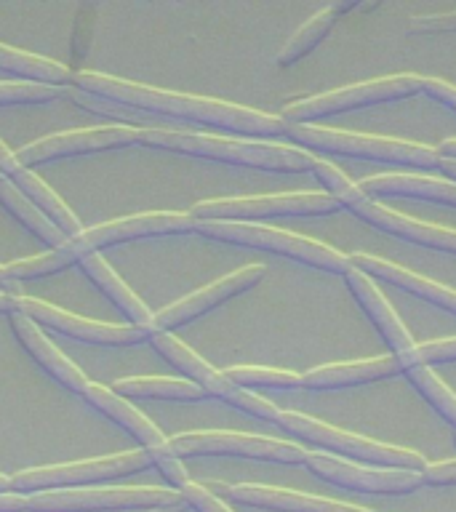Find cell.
Segmentation results:
<instances>
[{"label":"cell","mask_w":456,"mask_h":512,"mask_svg":"<svg viewBox=\"0 0 456 512\" xmlns=\"http://www.w3.org/2000/svg\"><path fill=\"white\" fill-rule=\"evenodd\" d=\"M70 88L104 102L102 115L112 112V115H126V118L134 115V118L174 120V123L222 128L232 134L259 136V139L286 136L288 128L278 115L248 110V107L222 102V99L160 91V88L112 78L102 72H75Z\"/></svg>","instance_id":"obj_1"},{"label":"cell","mask_w":456,"mask_h":512,"mask_svg":"<svg viewBox=\"0 0 456 512\" xmlns=\"http://www.w3.org/2000/svg\"><path fill=\"white\" fill-rule=\"evenodd\" d=\"M195 222L190 214H179V211H155V214H139L131 219H118V222L99 224L91 230H83L80 235L70 238L62 248L48 251L43 256H32L24 262L8 264V278L19 283V280H35L48 278L56 272L67 270L72 264H80L86 256H94L102 248H115L131 240L144 238H160V235H179V232H192Z\"/></svg>","instance_id":"obj_2"},{"label":"cell","mask_w":456,"mask_h":512,"mask_svg":"<svg viewBox=\"0 0 456 512\" xmlns=\"http://www.w3.org/2000/svg\"><path fill=\"white\" fill-rule=\"evenodd\" d=\"M139 144L152 150L187 155V158L224 163V166L259 168V171H278V174H304V171H312L318 160L312 158L310 152L291 150L280 144L235 142L222 136L182 134V131H168V128H139Z\"/></svg>","instance_id":"obj_3"},{"label":"cell","mask_w":456,"mask_h":512,"mask_svg":"<svg viewBox=\"0 0 456 512\" xmlns=\"http://www.w3.org/2000/svg\"><path fill=\"white\" fill-rule=\"evenodd\" d=\"M312 174L318 176V182L326 187L328 195H331L339 206L350 208L352 214L358 216V219H363L366 224H371L374 230H382L387 232V235H392V238L406 240V243H414V246L456 256L454 230H446V227H438V224L416 222V219H408V216L398 214V211H390V208L379 206V203H374V200L366 198V195L360 192L358 184H352L339 168L326 163V160H315Z\"/></svg>","instance_id":"obj_4"},{"label":"cell","mask_w":456,"mask_h":512,"mask_svg":"<svg viewBox=\"0 0 456 512\" xmlns=\"http://www.w3.org/2000/svg\"><path fill=\"white\" fill-rule=\"evenodd\" d=\"M192 232H198L206 240L224 243V246L256 248V251H267V254L286 256L304 267L331 272V275H347L350 270V256L339 254L336 248H328L310 238L294 235V232L272 230V227H259V224L222 222H195Z\"/></svg>","instance_id":"obj_5"},{"label":"cell","mask_w":456,"mask_h":512,"mask_svg":"<svg viewBox=\"0 0 456 512\" xmlns=\"http://www.w3.org/2000/svg\"><path fill=\"white\" fill-rule=\"evenodd\" d=\"M286 136L304 150L331 152L344 158L376 160L387 166L403 168H438L440 155L432 147L414 142H400V139H384V136L350 134V131H336V128L318 126H288Z\"/></svg>","instance_id":"obj_6"},{"label":"cell","mask_w":456,"mask_h":512,"mask_svg":"<svg viewBox=\"0 0 456 512\" xmlns=\"http://www.w3.org/2000/svg\"><path fill=\"white\" fill-rule=\"evenodd\" d=\"M278 424L286 432H291V435H296L299 440H304V443H310V446L328 448V451H334V454L344 456V459H352V462L371 464L376 470L422 472L424 467L430 464L422 454H416V451L360 438V435L336 430L331 424H323L318 422V419H310V416L280 411Z\"/></svg>","instance_id":"obj_7"},{"label":"cell","mask_w":456,"mask_h":512,"mask_svg":"<svg viewBox=\"0 0 456 512\" xmlns=\"http://www.w3.org/2000/svg\"><path fill=\"white\" fill-rule=\"evenodd\" d=\"M150 464L152 456L147 451H128V454L86 459V462L32 467V470L11 475V491L30 496L43 494V491H67V488H94L102 486V483H110V480L144 472Z\"/></svg>","instance_id":"obj_8"},{"label":"cell","mask_w":456,"mask_h":512,"mask_svg":"<svg viewBox=\"0 0 456 512\" xmlns=\"http://www.w3.org/2000/svg\"><path fill=\"white\" fill-rule=\"evenodd\" d=\"M416 94H424V78H419V75L366 80L358 86H347L331 91V94L310 96V99L286 104L280 112V120L286 126H312V120L328 118V115H342V112L363 110V107H374V104L411 99Z\"/></svg>","instance_id":"obj_9"},{"label":"cell","mask_w":456,"mask_h":512,"mask_svg":"<svg viewBox=\"0 0 456 512\" xmlns=\"http://www.w3.org/2000/svg\"><path fill=\"white\" fill-rule=\"evenodd\" d=\"M342 206L328 192H288L267 198H227L203 200L190 211L192 222L254 224L275 216H326L339 214Z\"/></svg>","instance_id":"obj_10"},{"label":"cell","mask_w":456,"mask_h":512,"mask_svg":"<svg viewBox=\"0 0 456 512\" xmlns=\"http://www.w3.org/2000/svg\"><path fill=\"white\" fill-rule=\"evenodd\" d=\"M184 502L174 488L150 486H94L67 488V491H43L30 494V512H94V510H158Z\"/></svg>","instance_id":"obj_11"},{"label":"cell","mask_w":456,"mask_h":512,"mask_svg":"<svg viewBox=\"0 0 456 512\" xmlns=\"http://www.w3.org/2000/svg\"><path fill=\"white\" fill-rule=\"evenodd\" d=\"M171 454L179 459L187 456H235V459H254L272 464H304L310 451L283 443V440L238 435V432H190L168 440Z\"/></svg>","instance_id":"obj_12"},{"label":"cell","mask_w":456,"mask_h":512,"mask_svg":"<svg viewBox=\"0 0 456 512\" xmlns=\"http://www.w3.org/2000/svg\"><path fill=\"white\" fill-rule=\"evenodd\" d=\"M19 312H24L35 326L67 336L72 342H86L94 347H131V344L150 342V331L136 326H110V323H96V320L80 318L72 312H64L43 299H27L19 296Z\"/></svg>","instance_id":"obj_13"},{"label":"cell","mask_w":456,"mask_h":512,"mask_svg":"<svg viewBox=\"0 0 456 512\" xmlns=\"http://www.w3.org/2000/svg\"><path fill=\"white\" fill-rule=\"evenodd\" d=\"M267 275L262 264H248L243 270L232 272L227 278L216 280L211 286L200 288L195 294L184 296L179 302H174L166 310H160L152 315V323L147 326L150 334H171L174 328L187 326L192 320L203 318L208 312H214L216 307H222L224 302H230L235 296L246 294L254 286H259Z\"/></svg>","instance_id":"obj_14"},{"label":"cell","mask_w":456,"mask_h":512,"mask_svg":"<svg viewBox=\"0 0 456 512\" xmlns=\"http://www.w3.org/2000/svg\"><path fill=\"white\" fill-rule=\"evenodd\" d=\"M139 144V128L118 123V126L88 128V131H70V134H56L38 139L16 152L27 168L46 166L62 158H78V155H94L104 150H123Z\"/></svg>","instance_id":"obj_15"},{"label":"cell","mask_w":456,"mask_h":512,"mask_svg":"<svg viewBox=\"0 0 456 512\" xmlns=\"http://www.w3.org/2000/svg\"><path fill=\"white\" fill-rule=\"evenodd\" d=\"M304 464L310 467L315 478L326 480L331 486L352 488L360 494H411L424 486L422 472L374 470V467H360V464L342 462L326 454H310Z\"/></svg>","instance_id":"obj_16"},{"label":"cell","mask_w":456,"mask_h":512,"mask_svg":"<svg viewBox=\"0 0 456 512\" xmlns=\"http://www.w3.org/2000/svg\"><path fill=\"white\" fill-rule=\"evenodd\" d=\"M344 283L352 291V296L358 299V304L363 307L371 323L376 326V331L382 334L384 344L390 347L392 358L398 360L400 371H406L411 366H419L422 360H419V347L414 344L411 334L406 331V326L400 323V318L395 315L387 299L382 296V291L374 286V280L363 275L360 270H355L350 264V270L344 275Z\"/></svg>","instance_id":"obj_17"},{"label":"cell","mask_w":456,"mask_h":512,"mask_svg":"<svg viewBox=\"0 0 456 512\" xmlns=\"http://www.w3.org/2000/svg\"><path fill=\"white\" fill-rule=\"evenodd\" d=\"M0 176H3V179H6L16 192H22L32 206L40 208L43 216H46L48 222L54 224L56 230L62 232L64 238L70 240L83 232L78 216L72 214L70 206H67V203H64V200L59 198V195H56V192L51 190V187H48L38 174H32L30 168L16 158V152L8 150L3 142H0Z\"/></svg>","instance_id":"obj_18"},{"label":"cell","mask_w":456,"mask_h":512,"mask_svg":"<svg viewBox=\"0 0 456 512\" xmlns=\"http://www.w3.org/2000/svg\"><path fill=\"white\" fill-rule=\"evenodd\" d=\"M206 488L214 496H224L235 504L243 507H259V510L270 512H368L363 507H352V504L331 502V499H318V496H304L288 488H272V486H224V483H206Z\"/></svg>","instance_id":"obj_19"},{"label":"cell","mask_w":456,"mask_h":512,"mask_svg":"<svg viewBox=\"0 0 456 512\" xmlns=\"http://www.w3.org/2000/svg\"><path fill=\"white\" fill-rule=\"evenodd\" d=\"M11 331H14L19 344L27 350V355H30V358L35 360L56 384H62L64 390L72 392V395L86 398L88 387L94 382H88L86 374H83L75 363H70V360L64 358L62 352L48 342L46 336H43V331H40L24 312L16 310L14 315H11Z\"/></svg>","instance_id":"obj_20"},{"label":"cell","mask_w":456,"mask_h":512,"mask_svg":"<svg viewBox=\"0 0 456 512\" xmlns=\"http://www.w3.org/2000/svg\"><path fill=\"white\" fill-rule=\"evenodd\" d=\"M86 400L96 408V411H102L112 424H118L120 430L128 432V435L142 446V451H147V454L152 456V464L171 454V446H168L166 435H163L147 416L139 414L128 400L118 398L115 392H110V387L91 384L86 392Z\"/></svg>","instance_id":"obj_21"},{"label":"cell","mask_w":456,"mask_h":512,"mask_svg":"<svg viewBox=\"0 0 456 512\" xmlns=\"http://www.w3.org/2000/svg\"><path fill=\"white\" fill-rule=\"evenodd\" d=\"M350 264L355 267V270L363 272V275H368V278H379L384 280V283H392V286L400 288V291L419 296V299H424V302L435 304V307H440V310L456 315V291L440 286V283H435V280L422 278V275H416V272L403 270V267H398V264L384 262V259L371 254H352Z\"/></svg>","instance_id":"obj_22"},{"label":"cell","mask_w":456,"mask_h":512,"mask_svg":"<svg viewBox=\"0 0 456 512\" xmlns=\"http://www.w3.org/2000/svg\"><path fill=\"white\" fill-rule=\"evenodd\" d=\"M150 344L176 368V371H182L184 382L200 387L208 398L224 400V403H227V400L235 395V390H238L235 384H230L224 379L222 371H216L211 363H206L200 355H195V352H192L187 344L179 342L174 334H150Z\"/></svg>","instance_id":"obj_23"},{"label":"cell","mask_w":456,"mask_h":512,"mask_svg":"<svg viewBox=\"0 0 456 512\" xmlns=\"http://www.w3.org/2000/svg\"><path fill=\"white\" fill-rule=\"evenodd\" d=\"M366 198H411L424 203H440V206L456 208V184L438 182L430 176L416 174H384L374 179H363L358 184Z\"/></svg>","instance_id":"obj_24"},{"label":"cell","mask_w":456,"mask_h":512,"mask_svg":"<svg viewBox=\"0 0 456 512\" xmlns=\"http://www.w3.org/2000/svg\"><path fill=\"white\" fill-rule=\"evenodd\" d=\"M400 374L398 360L392 355L374 360H355V363H334V366L312 368L302 376L304 390H339V387H352V384L379 382Z\"/></svg>","instance_id":"obj_25"},{"label":"cell","mask_w":456,"mask_h":512,"mask_svg":"<svg viewBox=\"0 0 456 512\" xmlns=\"http://www.w3.org/2000/svg\"><path fill=\"white\" fill-rule=\"evenodd\" d=\"M80 270H83V275H86V278L91 280V283H94V286L99 288V291H102V294L107 296L128 320H131V326L147 331L155 312H150V307H147V304H144L142 299L118 278V272L112 270L102 256H86V259L80 262Z\"/></svg>","instance_id":"obj_26"},{"label":"cell","mask_w":456,"mask_h":512,"mask_svg":"<svg viewBox=\"0 0 456 512\" xmlns=\"http://www.w3.org/2000/svg\"><path fill=\"white\" fill-rule=\"evenodd\" d=\"M0 72L14 75L22 83H40V86L67 88V91H70L72 75H75L67 64H59L46 56L27 54V51L3 46V43H0Z\"/></svg>","instance_id":"obj_27"},{"label":"cell","mask_w":456,"mask_h":512,"mask_svg":"<svg viewBox=\"0 0 456 512\" xmlns=\"http://www.w3.org/2000/svg\"><path fill=\"white\" fill-rule=\"evenodd\" d=\"M110 392H115L123 400H206L208 395L195 384L184 379H166V376H131V379H118L110 384Z\"/></svg>","instance_id":"obj_28"},{"label":"cell","mask_w":456,"mask_h":512,"mask_svg":"<svg viewBox=\"0 0 456 512\" xmlns=\"http://www.w3.org/2000/svg\"><path fill=\"white\" fill-rule=\"evenodd\" d=\"M0 206L6 208L8 214L14 216L16 222L22 224L24 230L30 232V235L43 240L51 251H56V248H62L64 243H67V238H64L62 232L56 230L54 224L48 222L46 216H43V211L32 206L22 192H16L14 187L3 179V176H0Z\"/></svg>","instance_id":"obj_29"},{"label":"cell","mask_w":456,"mask_h":512,"mask_svg":"<svg viewBox=\"0 0 456 512\" xmlns=\"http://www.w3.org/2000/svg\"><path fill=\"white\" fill-rule=\"evenodd\" d=\"M336 19H339V14L334 11V6L323 8V11H318L315 16H310V19H307V22H304L302 27L291 35V38H288L286 46L280 48L278 67H291V64H296L299 59H304V56L310 54L312 48L318 46L320 40L326 38L328 32H331Z\"/></svg>","instance_id":"obj_30"},{"label":"cell","mask_w":456,"mask_h":512,"mask_svg":"<svg viewBox=\"0 0 456 512\" xmlns=\"http://www.w3.org/2000/svg\"><path fill=\"white\" fill-rule=\"evenodd\" d=\"M406 376L408 382L422 392V398L456 430V395L448 390L446 384L440 382L438 376L432 374L430 366H422V363H419V366L406 368Z\"/></svg>","instance_id":"obj_31"},{"label":"cell","mask_w":456,"mask_h":512,"mask_svg":"<svg viewBox=\"0 0 456 512\" xmlns=\"http://www.w3.org/2000/svg\"><path fill=\"white\" fill-rule=\"evenodd\" d=\"M224 379L240 390H254V387H267V390H299L302 376L291 371H275V368H254V366H235L222 371Z\"/></svg>","instance_id":"obj_32"},{"label":"cell","mask_w":456,"mask_h":512,"mask_svg":"<svg viewBox=\"0 0 456 512\" xmlns=\"http://www.w3.org/2000/svg\"><path fill=\"white\" fill-rule=\"evenodd\" d=\"M96 19H99V6L96 3H83L78 8L70 38V62L75 72H80V64L86 62L88 54H91V43H94L96 35Z\"/></svg>","instance_id":"obj_33"},{"label":"cell","mask_w":456,"mask_h":512,"mask_svg":"<svg viewBox=\"0 0 456 512\" xmlns=\"http://www.w3.org/2000/svg\"><path fill=\"white\" fill-rule=\"evenodd\" d=\"M64 91H67V88L22 83V80H0V107H14V104H48L56 102Z\"/></svg>","instance_id":"obj_34"},{"label":"cell","mask_w":456,"mask_h":512,"mask_svg":"<svg viewBox=\"0 0 456 512\" xmlns=\"http://www.w3.org/2000/svg\"><path fill=\"white\" fill-rule=\"evenodd\" d=\"M227 403L238 408V411H243V414L256 416V419H262V422L278 424V419H280L278 406H272L270 400L259 398V395H254V392L240 390V387H238V390H235V395H232V398L227 400Z\"/></svg>","instance_id":"obj_35"},{"label":"cell","mask_w":456,"mask_h":512,"mask_svg":"<svg viewBox=\"0 0 456 512\" xmlns=\"http://www.w3.org/2000/svg\"><path fill=\"white\" fill-rule=\"evenodd\" d=\"M408 32H411V35H435V32H456V11H448V14L411 16V19H408Z\"/></svg>","instance_id":"obj_36"},{"label":"cell","mask_w":456,"mask_h":512,"mask_svg":"<svg viewBox=\"0 0 456 512\" xmlns=\"http://www.w3.org/2000/svg\"><path fill=\"white\" fill-rule=\"evenodd\" d=\"M179 494H182V499L187 502V507H192L195 512H230L222 502H219V496L211 494V491H208L206 486H200V483H192V480L179 491Z\"/></svg>","instance_id":"obj_37"},{"label":"cell","mask_w":456,"mask_h":512,"mask_svg":"<svg viewBox=\"0 0 456 512\" xmlns=\"http://www.w3.org/2000/svg\"><path fill=\"white\" fill-rule=\"evenodd\" d=\"M419 360H422V366L456 363V339H440V342L422 344L419 347Z\"/></svg>","instance_id":"obj_38"},{"label":"cell","mask_w":456,"mask_h":512,"mask_svg":"<svg viewBox=\"0 0 456 512\" xmlns=\"http://www.w3.org/2000/svg\"><path fill=\"white\" fill-rule=\"evenodd\" d=\"M155 467H158L160 475L166 478V483L174 488V491H182V488L190 483V475H187V470H184V464L179 456H174V454L163 456V459H158V462H155Z\"/></svg>","instance_id":"obj_39"},{"label":"cell","mask_w":456,"mask_h":512,"mask_svg":"<svg viewBox=\"0 0 456 512\" xmlns=\"http://www.w3.org/2000/svg\"><path fill=\"white\" fill-rule=\"evenodd\" d=\"M424 486H456V459L454 462L427 464L422 470Z\"/></svg>","instance_id":"obj_40"},{"label":"cell","mask_w":456,"mask_h":512,"mask_svg":"<svg viewBox=\"0 0 456 512\" xmlns=\"http://www.w3.org/2000/svg\"><path fill=\"white\" fill-rule=\"evenodd\" d=\"M424 94L435 99V102L446 104L448 110L456 112V86L446 83V80H435V78H424Z\"/></svg>","instance_id":"obj_41"},{"label":"cell","mask_w":456,"mask_h":512,"mask_svg":"<svg viewBox=\"0 0 456 512\" xmlns=\"http://www.w3.org/2000/svg\"><path fill=\"white\" fill-rule=\"evenodd\" d=\"M0 512H30L27 496L24 494H0Z\"/></svg>","instance_id":"obj_42"},{"label":"cell","mask_w":456,"mask_h":512,"mask_svg":"<svg viewBox=\"0 0 456 512\" xmlns=\"http://www.w3.org/2000/svg\"><path fill=\"white\" fill-rule=\"evenodd\" d=\"M19 310V296L14 294H0V315H14V312Z\"/></svg>","instance_id":"obj_43"},{"label":"cell","mask_w":456,"mask_h":512,"mask_svg":"<svg viewBox=\"0 0 456 512\" xmlns=\"http://www.w3.org/2000/svg\"><path fill=\"white\" fill-rule=\"evenodd\" d=\"M440 155V158L446 160H456V139H446V142L440 144L438 150H435Z\"/></svg>","instance_id":"obj_44"},{"label":"cell","mask_w":456,"mask_h":512,"mask_svg":"<svg viewBox=\"0 0 456 512\" xmlns=\"http://www.w3.org/2000/svg\"><path fill=\"white\" fill-rule=\"evenodd\" d=\"M16 291V283L8 278L6 267H0V294H14Z\"/></svg>","instance_id":"obj_45"},{"label":"cell","mask_w":456,"mask_h":512,"mask_svg":"<svg viewBox=\"0 0 456 512\" xmlns=\"http://www.w3.org/2000/svg\"><path fill=\"white\" fill-rule=\"evenodd\" d=\"M440 171L448 176V179H454L456 184V160H446V158H440Z\"/></svg>","instance_id":"obj_46"},{"label":"cell","mask_w":456,"mask_h":512,"mask_svg":"<svg viewBox=\"0 0 456 512\" xmlns=\"http://www.w3.org/2000/svg\"><path fill=\"white\" fill-rule=\"evenodd\" d=\"M187 502H179V504H171V507H158V510H150V512H187Z\"/></svg>","instance_id":"obj_47"},{"label":"cell","mask_w":456,"mask_h":512,"mask_svg":"<svg viewBox=\"0 0 456 512\" xmlns=\"http://www.w3.org/2000/svg\"><path fill=\"white\" fill-rule=\"evenodd\" d=\"M454 440H456V435H454Z\"/></svg>","instance_id":"obj_48"}]
</instances>
